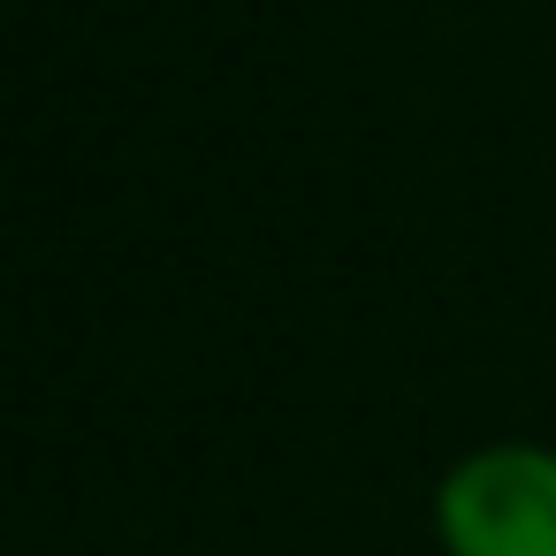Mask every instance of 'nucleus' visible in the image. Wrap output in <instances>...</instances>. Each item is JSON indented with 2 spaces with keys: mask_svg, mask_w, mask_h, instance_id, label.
<instances>
[{
  "mask_svg": "<svg viewBox=\"0 0 556 556\" xmlns=\"http://www.w3.org/2000/svg\"><path fill=\"white\" fill-rule=\"evenodd\" d=\"M450 556H556V457L503 442L465 457L434 495Z\"/></svg>",
  "mask_w": 556,
  "mask_h": 556,
  "instance_id": "f257e3e1",
  "label": "nucleus"
}]
</instances>
